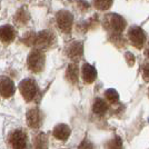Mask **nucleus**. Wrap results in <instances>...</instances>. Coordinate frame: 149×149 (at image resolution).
<instances>
[{
    "label": "nucleus",
    "mask_w": 149,
    "mask_h": 149,
    "mask_svg": "<svg viewBox=\"0 0 149 149\" xmlns=\"http://www.w3.org/2000/svg\"><path fill=\"white\" fill-rule=\"evenodd\" d=\"M13 20H15V24L20 26V27L26 26L30 20V13L25 7L19 8L17 10V13H15V16H13Z\"/></svg>",
    "instance_id": "13"
},
{
    "label": "nucleus",
    "mask_w": 149,
    "mask_h": 149,
    "mask_svg": "<svg viewBox=\"0 0 149 149\" xmlns=\"http://www.w3.org/2000/svg\"><path fill=\"white\" fill-rule=\"evenodd\" d=\"M8 141L13 149H28L27 134L22 129H16L10 132Z\"/></svg>",
    "instance_id": "7"
},
{
    "label": "nucleus",
    "mask_w": 149,
    "mask_h": 149,
    "mask_svg": "<svg viewBox=\"0 0 149 149\" xmlns=\"http://www.w3.org/2000/svg\"><path fill=\"white\" fill-rule=\"evenodd\" d=\"M145 55L149 58V40H148V44H147V48H146V50H145Z\"/></svg>",
    "instance_id": "25"
},
{
    "label": "nucleus",
    "mask_w": 149,
    "mask_h": 149,
    "mask_svg": "<svg viewBox=\"0 0 149 149\" xmlns=\"http://www.w3.org/2000/svg\"><path fill=\"white\" fill-rule=\"evenodd\" d=\"M93 110L96 115L102 116V115H105L106 112H107V110H108V105H107V102H106L104 99L97 98V99L95 100V102H93Z\"/></svg>",
    "instance_id": "17"
},
{
    "label": "nucleus",
    "mask_w": 149,
    "mask_h": 149,
    "mask_svg": "<svg viewBox=\"0 0 149 149\" xmlns=\"http://www.w3.org/2000/svg\"><path fill=\"white\" fill-rule=\"evenodd\" d=\"M19 90L22 95L24 99L30 102L37 97L38 95V86L36 81L31 78H26L19 84Z\"/></svg>",
    "instance_id": "5"
},
{
    "label": "nucleus",
    "mask_w": 149,
    "mask_h": 149,
    "mask_svg": "<svg viewBox=\"0 0 149 149\" xmlns=\"http://www.w3.org/2000/svg\"><path fill=\"white\" fill-rule=\"evenodd\" d=\"M148 97H149V89H148Z\"/></svg>",
    "instance_id": "26"
},
{
    "label": "nucleus",
    "mask_w": 149,
    "mask_h": 149,
    "mask_svg": "<svg viewBox=\"0 0 149 149\" xmlns=\"http://www.w3.org/2000/svg\"><path fill=\"white\" fill-rule=\"evenodd\" d=\"M35 38H36V32L33 31H29L24 35V37L21 38V42L25 44L28 47H33V42H35Z\"/></svg>",
    "instance_id": "19"
},
{
    "label": "nucleus",
    "mask_w": 149,
    "mask_h": 149,
    "mask_svg": "<svg viewBox=\"0 0 149 149\" xmlns=\"http://www.w3.org/2000/svg\"><path fill=\"white\" fill-rule=\"evenodd\" d=\"M78 74H79V70H78L77 63H70L67 68V71H66L67 80L71 84H77L78 82Z\"/></svg>",
    "instance_id": "15"
},
{
    "label": "nucleus",
    "mask_w": 149,
    "mask_h": 149,
    "mask_svg": "<svg viewBox=\"0 0 149 149\" xmlns=\"http://www.w3.org/2000/svg\"><path fill=\"white\" fill-rule=\"evenodd\" d=\"M81 76H82V80L86 84H93L97 78V70L96 68L89 65V63H84L82 68H81Z\"/></svg>",
    "instance_id": "12"
},
{
    "label": "nucleus",
    "mask_w": 149,
    "mask_h": 149,
    "mask_svg": "<svg viewBox=\"0 0 149 149\" xmlns=\"http://www.w3.org/2000/svg\"><path fill=\"white\" fill-rule=\"evenodd\" d=\"M26 119H27V125L30 128L37 129L42 124V113L38 108H31L26 113Z\"/></svg>",
    "instance_id": "8"
},
{
    "label": "nucleus",
    "mask_w": 149,
    "mask_h": 149,
    "mask_svg": "<svg viewBox=\"0 0 149 149\" xmlns=\"http://www.w3.org/2000/svg\"><path fill=\"white\" fill-rule=\"evenodd\" d=\"M106 149H121V139L119 137H115L106 143Z\"/></svg>",
    "instance_id": "21"
},
{
    "label": "nucleus",
    "mask_w": 149,
    "mask_h": 149,
    "mask_svg": "<svg viewBox=\"0 0 149 149\" xmlns=\"http://www.w3.org/2000/svg\"><path fill=\"white\" fill-rule=\"evenodd\" d=\"M48 137L45 132H39L35 136L33 139V147L35 149H48Z\"/></svg>",
    "instance_id": "16"
},
{
    "label": "nucleus",
    "mask_w": 149,
    "mask_h": 149,
    "mask_svg": "<svg viewBox=\"0 0 149 149\" xmlns=\"http://www.w3.org/2000/svg\"><path fill=\"white\" fill-rule=\"evenodd\" d=\"M78 149H93V145L88 139H84L80 145H79Z\"/></svg>",
    "instance_id": "22"
},
{
    "label": "nucleus",
    "mask_w": 149,
    "mask_h": 149,
    "mask_svg": "<svg viewBox=\"0 0 149 149\" xmlns=\"http://www.w3.org/2000/svg\"><path fill=\"white\" fill-rule=\"evenodd\" d=\"M15 84L7 76H0V95L3 98H10L15 93Z\"/></svg>",
    "instance_id": "10"
},
{
    "label": "nucleus",
    "mask_w": 149,
    "mask_h": 149,
    "mask_svg": "<svg viewBox=\"0 0 149 149\" xmlns=\"http://www.w3.org/2000/svg\"><path fill=\"white\" fill-rule=\"evenodd\" d=\"M143 77L145 81H149V62H147V63L143 66Z\"/></svg>",
    "instance_id": "23"
},
{
    "label": "nucleus",
    "mask_w": 149,
    "mask_h": 149,
    "mask_svg": "<svg viewBox=\"0 0 149 149\" xmlns=\"http://www.w3.org/2000/svg\"><path fill=\"white\" fill-rule=\"evenodd\" d=\"M17 31L11 25H3L0 27V41L5 45L11 44L16 39Z\"/></svg>",
    "instance_id": "11"
},
{
    "label": "nucleus",
    "mask_w": 149,
    "mask_h": 149,
    "mask_svg": "<svg viewBox=\"0 0 149 149\" xmlns=\"http://www.w3.org/2000/svg\"><path fill=\"white\" fill-rule=\"evenodd\" d=\"M56 42V36L51 30H42L36 33L33 48L40 50H46L51 48Z\"/></svg>",
    "instance_id": "3"
},
{
    "label": "nucleus",
    "mask_w": 149,
    "mask_h": 149,
    "mask_svg": "<svg viewBox=\"0 0 149 149\" xmlns=\"http://www.w3.org/2000/svg\"><path fill=\"white\" fill-rule=\"evenodd\" d=\"M126 59H127V61H128V63H129L130 66L134 65V62H135V58H134V56H132V54L127 52V54H126Z\"/></svg>",
    "instance_id": "24"
},
{
    "label": "nucleus",
    "mask_w": 149,
    "mask_h": 149,
    "mask_svg": "<svg viewBox=\"0 0 149 149\" xmlns=\"http://www.w3.org/2000/svg\"><path fill=\"white\" fill-rule=\"evenodd\" d=\"M82 54H84V45L80 41H74L69 44L68 47L66 48V55L69 57V59H71L74 62L80 60Z\"/></svg>",
    "instance_id": "9"
},
{
    "label": "nucleus",
    "mask_w": 149,
    "mask_h": 149,
    "mask_svg": "<svg viewBox=\"0 0 149 149\" xmlns=\"http://www.w3.org/2000/svg\"><path fill=\"white\" fill-rule=\"evenodd\" d=\"M56 24L57 27L59 28V30L69 35L72 30V26H74V16L72 13L68 10H59L56 13Z\"/></svg>",
    "instance_id": "4"
},
{
    "label": "nucleus",
    "mask_w": 149,
    "mask_h": 149,
    "mask_svg": "<svg viewBox=\"0 0 149 149\" xmlns=\"http://www.w3.org/2000/svg\"><path fill=\"white\" fill-rule=\"evenodd\" d=\"M45 63H46V56L44 54V50L37 49V48L31 50L27 58L28 69L35 74H39L44 70Z\"/></svg>",
    "instance_id": "2"
},
{
    "label": "nucleus",
    "mask_w": 149,
    "mask_h": 149,
    "mask_svg": "<svg viewBox=\"0 0 149 149\" xmlns=\"http://www.w3.org/2000/svg\"><path fill=\"white\" fill-rule=\"evenodd\" d=\"M71 134V130L69 128V126L65 124H59L57 125L56 127L54 128L52 135L55 138L59 139V140H67Z\"/></svg>",
    "instance_id": "14"
},
{
    "label": "nucleus",
    "mask_w": 149,
    "mask_h": 149,
    "mask_svg": "<svg viewBox=\"0 0 149 149\" xmlns=\"http://www.w3.org/2000/svg\"><path fill=\"white\" fill-rule=\"evenodd\" d=\"M128 39L130 41V44L137 48V49H141L143 48V46L146 45L147 41V36H146V32L138 26H132L129 28L128 30Z\"/></svg>",
    "instance_id": "6"
},
{
    "label": "nucleus",
    "mask_w": 149,
    "mask_h": 149,
    "mask_svg": "<svg viewBox=\"0 0 149 149\" xmlns=\"http://www.w3.org/2000/svg\"><path fill=\"white\" fill-rule=\"evenodd\" d=\"M105 98L111 104H116L119 100V95L115 89H108L105 93Z\"/></svg>",
    "instance_id": "20"
},
{
    "label": "nucleus",
    "mask_w": 149,
    "mask_h": 149,
    "mask_svg": "<svg viewBox=\"0 0 149 149\" xmlns=\"http://www.w3.org/2000/svg\"><path fill=\"white\" fill-rule=\"evenodd\" d=\"M112 2H113V0H93V7L97 10L105 11L112 6Z\"/></svg>",
    "instance_id": "18"
},
{
    "label": "nucleus",
    "mask_w": 149,
    "mask_h": 149,
    "mask_svg": "<svg viewBox=\"0 0 149 149\" xmlns=\"http://www.w3.org/2000/svg\"><path fill=\"white\" fill-rule=\"evenodd\" d=\"M102 25L106 30L109 32V35H117L125 30L127 22L121 16L117 13H108L104 17Z\"/></svg>",
    "instance_id": "1"
}]
</instances>
